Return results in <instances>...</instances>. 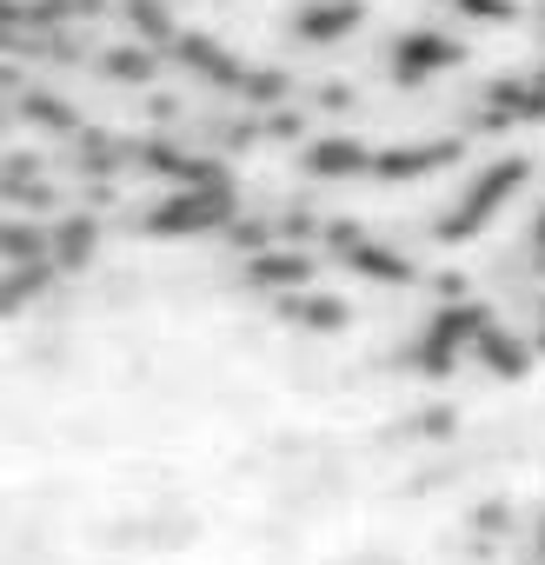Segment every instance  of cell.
Returning <instances> with one entry per match:
<instances>
[{
  "mask_svg": "<svg viewBox=\"0 0 545 565\" xmlns=\"http://www.w3.org/2000/svg\"><path fill=\"white\" fill-rule=\"evenodd\" d=\"M419 492L293 373L74 380L21 426V565H466Z\"/></svg>",
  "mask_w": 545,
  "mask_h": 565,
  "instance_id": "cell-1",
  "label": "cell"
}]
</instances>
